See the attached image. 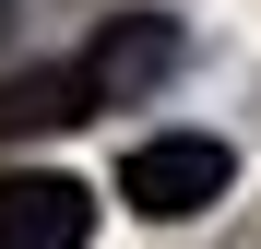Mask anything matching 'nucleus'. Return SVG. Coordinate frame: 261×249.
I'll return each instance as SVG.
<instances>
[{
	"instance_id": "nucleus-1",
	"label": "nucleus",
	"mask_w": 261,
	"mask_h": 249,
	"mask_svg": "<svg viewBox=\"0 0 261 249\" xmlns=\"http://www.w3.org/2000/svg\"><path fill=\"white\" fill-rule=\"evenodd\" d=\"M226 178H238V154L214 143V131H154V143L119 154V202H130L143 226H190V214H214Z\"/></svg>"
},
{
	"instance_id": "nucleus-2",
	"label": "nucleus",
	"mask_w": 261,
	"mask_h": 249,
	"mask_svg": "<svg viewBox=\"0 0 261 249\" xmlns=\"http://www.w3.org/2000/svg\"><path fill=\"white\" fill-rule=\"evenodd\" d=\"M95 237V190L60 166H12L0 178V249H83Z\"/></svg>"
},
{
	"instance_id": "nucleus-3",
	"label": "nucleus",
	"mask_w": 261,
	"mask_h": 249,
	"mask_svg": "<svg viewBox=\"0 0 261 249\" xmlns=\"http://www.w3.org/2000/svg\"><path fill=\"white\" fill-rule=\"evenodd\" d=\"M166 71H178V24H154V12H119L95 48H83V83H95V107H130V95H154Z\"/></svg>"
},
{
	"instance_id": "nucleus-4",
	"label": "nucleus",
	"mask_w": 261,
	"mask_h": 249,
	"mask_svg": "<svg viewBox=\"0 0 261 249\" xmlns=\"http://www.w3.org/2000/svg\"><path fill=\"white\" fill-rule=\"evenodd\" d=\"M71 119H95L83 60H60V71H12V83H0V143H48V131H71Z\"/></svg>"
},
{
	"instance_id": "nucleus-5",
	"label": "nucleus",
	"mask_w": 261,
	"mask_h": 249,
	"mask_svg": "<svg viewBox=\"0 0 261 249\" xmlns=\"http://www.w3.org/2000/svg\"><path fill=\"white\" fill-rule=\"evenodd\" d=\"M12 12H24V0H0V36H12Z\"/></svg>"
}]
</instances>
